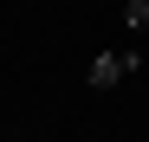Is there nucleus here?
I'll return each mask as SVG.
<instances>
[{
    "label": "nucleus",
    "mask_w": 149,
    "mask_h": 142,
    "mask_svg": "<svg viewBox=\"0 0 149 142\" xmlns=\"http://www.w3.org/2000/svg\"><path fill=\"white\" fill-rule=\"evenodd\" d=\"M130 71H143V58L130 52V45H110V52H97L91 58V71H84V84L91 90H110V84H123Z\"/></svg>",
    "instance_id": "nucleus-1"
},
{
    "label": "nucleus",
    "mask_w": 149,
    "mask_h": 142,
    "mask_svg": "<svg viewBox=\"0 0 149 142\" xmlns=\"http://www.w3.org/2000/svg\"><path fill=\"white\" fill-rule=\"evenodd\" d=\"M123 26H130V32L149 26V0H130V7H123Z\"/></svg>",
    "instance_id": "nucleus-2"
}]
</instances>
